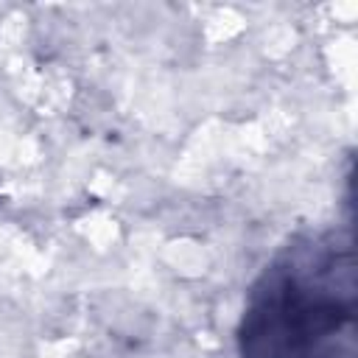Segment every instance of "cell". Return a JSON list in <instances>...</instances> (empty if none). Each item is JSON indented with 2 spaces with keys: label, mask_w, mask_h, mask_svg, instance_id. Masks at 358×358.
<instances>
[{
  "label": "cell",
  "mask_w": 358,
  "mask_h": 358,
  "mask_svg": "<svg viewBox=\"0 0 358 358\" xmlns=\"http://www.w3.org/2000/svg\"><path fill=\"white\" fill-rule=\"evenodd\" d=\"M238 358H358L352 224L288 235L246 288Z\"/></svg>",
  "instance_id": "6da1fadb"
}]
</instances>
